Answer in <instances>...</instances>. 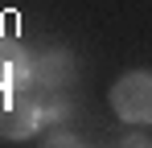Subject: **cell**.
I'll return each mask as SVG.
<instances>
[{"label": "cell", "instance_id": "4", "mask_svg": "<svg viewBox=\"0 0 152 148\" xmlns=\"http://www.w3.org/2000/svg\"><path fill=\"white\" fill-rule=\"evenodd\" d=\"M29 66H33V58H29L25 49L17 45V41H4L0 37V91L29 86Z\"/></svg>", "mask_w": 152, "mask_h": 148}, {"label": "cell", "instance_id": "1", "mask_svg": "<svg viewBox=\"0 0 152 148\" xmlns=\"http://www.w3.org/2000/svg\"><path fill=\"white\" fill-rule=\"evenodd\" d=\"M111 107L124 123H152V74L127 70L111 82Z\"/></svg>", "mask_w": 152, "mask_h": 148}, {"label": "cell", "instance_id": "2", "mask_svg": "<svg viewBox=\"0 0 152 148\" xmlns=\"http://www.w3.org/2000/svg\"><path fill=\"white\" fill-rule=\"evenodd\" d=\"M37 123H41V107L25 95H0V136L4 140H25L37 132Z\"/></svg>", "mask_w": 152, "mask_h": 148}, {"label": "cell", "instance_id": "3", "mask_svg": "<svg viewBox=\"0 0 152 148\" xmlns=\"http://www.w3.org/2000/svg\"><path fill=\"white\" fill-rule=\"evenodd\" d=\"M74 78V58L66 49H45L33 58L29 66V86H45V91H58Z\"/></svg>", "mask_w": 152, "mask_h": 148}]
</instances>
